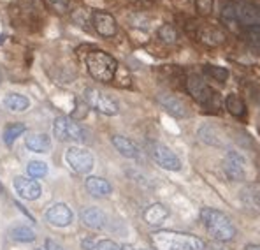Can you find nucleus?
I'll return each instance as SVG.
<instances>
[{
  "mask_svg": "<svg viewBox=\"0 0 260 250\" xmlns=\"http://www.w3.org/2000/svg\"><path fill=\"white\" fill-rule=\"evenodd\" d=\"M201 220L209 236H211L213 240L220 241V243L232 241L236 238V234H238V229H236V224L232 222V218L221 210L202 208Z\"/></svg>",
  "mask_w": 260,
  "mask_h": 250,
  "instance_id": "nucleus-1",
  "label": "nucleus"
},
{
  "mask_svg": "<svg viewBox=\"0 0 260 250\" xmlns=\"http://www.w3.org/2000/svg\"><path fill=\"white\" fill-rule=\"evenodd\" d=\"M151 243L156 250H204L206 245L201 238L188 233L160 229L151 233Z\"/></svg>",
  "mask_w": 260,
  "mask_h": 250,
  "instance_id": "nucleus-2",
  "label": "nucleus"
},
{
  "mask_svg": "<svg viewBox=\"0 0 260 250\" xmlns=\"http://www.w3.org/2000/svg\"><path fill=\"white\" fill-rule=\"evenodd\" d=\"M86 69L93 79L101 83H109L114 79L118 71V62L113 55L102 51V49H93L86 53Z\"/></svg>",
  "mask_w": 260,
  "mask_h": 250,
  "instance_id": "nucleus-3",
  "label": "nucleus"
},
{
  "mask_svg": "<svg viewBox=\"0 0 260 250\" xmlns=\"http://www.w3.org/2000/svg\"><path fill=\"white\" fill-rule=\"evenodd\" d=\"M53 136L62 143H86L90 140L85 127L69 117H58L53 122Z\"/></svg>",
  "mask_w": 260,
  "mask_h": 250,
  "instance_id": "nucleus-4",
  "label": "nucleus"
},
{
  "mask_svg": "<svg viewBox=\"0 0 260 250\" xmlns=\"http://www.w3.org/2000/svg\"><path fill=\"white\" fill-rule=\"evenodd\" d=\"M186 90L202 107H220V94H216L201 76L190 74L186 78Z\"/></svg>",
  "mask_w": 260,
  "mask_h": 250,
  "instance_id": "nucleus-5",
  "label": "nucleus"
},
{
  "mask_svg": "<svg viewBox=\"0 0 260 250\" xmlns=\"http://www.w3.org/2000/svg\"><path fill=\"white\" fill-rule=\"evenodd\" d=\"M85 99H86L88 106L93 107L95 111H99V113H102V115L114 117V115L120 113V104H118L116 99L104 94V92L99 90V88H86Z\"/></svg>",
  "mask_w": 260,
  "mask_h": 250,
  "instance_id": "nucleus-6",
  "label": "nucleus"
},
{
  "mask_svg": "<svg viewBox=\"0 0 260 250\" xmlns=\"http://www.w3.org/2000/svg\"><path fill=\"white\" fill-rule=\"evenodd\" d=\"M148 152H150L151 159L162 169H167V171H179L181 169L179 157L167 145L160 143V141H151L148 145Z\"/></svg>",
  "mask_w": 260,
  "mask_h": 250,
  "instance_id": "nucleus-7",
  "label": "nucleus"
},
{
  "mask_svg": "<svg viewBox=\"0 0 260 250\" xmlns=\"http://www.w3.org/2000/svg\"><path fill=\"white\" fill-rule=\"evenodd\" d=\"M65 162L69 164V168L72 171H76L78 175H88L93 169L95 159L88 150L79 148V146H71L65 152Z\"/></svg>",
  "mask_w": 260,
  "mask_h": 250,
  "instance_id": "nucleus-8",
  "label": "nucleus"
},
{
  "mask_svg": "<svg viewBox=\"0 0 260 250\" xmlns=\"http://www.w3.org/2000/svg\"><path fill=\"white\" fill-rule=\"evenodd\" d=\"M221 168L225 176L232 182H243L246 178V159L236 150H227L221 160Z\"/></svg>",
  "mask_w": 260,
  "mask_h": 250,
  "instance_id": "nucleus-9",
  "label": "nucleus"
},
{
  "mask_svg": "<svg viewBox=\"0 0 260 250\" xmlns=\"http://www.w3.org/2000/svg\"><path fill=\"white\" fill-rule=\"evenodd\" d=\"M236 21L244 25L246 29L260 25V7L251 2H234Z\"/></svg>",
  "mask_w": 260,
  "mask_h": 250,
  "instance_id": "nucleus-10",
  "label": "nucleus"
},
{
  "mask_svg": "<svg viewBox=\"0 0 260 250\" xmlns=\"http://www.w3.org/2000/svg\"><path fill=\"white\" fill-rule=\"evenodd\" d=\"M46 220L55 228H67L74 220V211L65 203H55L46 210Z\"/></svg>",
  "mask_w": 260,
  "mask_h": 250,
  "instance_id": "nucleus-11",
  "label": "nucleus"
},
{
  "mask_svg": "<svg viewBox=\"0 0 260 250\" xmlns=\"http://www.w3.org/2000/svg\"><path fill=\"white\" fill-rule=\"evenodd\" d=\"M91 23H93L95 32H97L99 36L106 37V39L114 37L118 32L116 20H114L113 14L106 13V11H95V13L91 14Z\"/></svg>",
  "mask_w": 260,
  "mask_h": 250,
  "instance_id": "nucleus-12",
  "label": "nucleus"
},
{
  "mask_svg": "<svg viewBox=\"0 0 260 250\" xmlns=\"http://www.w3.org/2000/svg\"><path fill=\"white\" fill-rule=\"evenodd\" d=\"M158 104L174 118H186L190 117V107L186 106V102L183 101L181 97L178 95H173V94H160L156 97Z\"/></svg>",
  "mask_w": 260,
  "mask_h": 250,
  "instance_id": "nucleus-13",
  "label": "nucleus"
},
{
  "mask_svg": "<svg viewBox=\"0 0 260 250\" xmlns=\"http://www.w3.org/2000/svg\"><path fill=\"white\" fill-rule=\"evenodd\" d=\"M14 190L25 201H36V199L41 198L43 194V188H41L39 182L34 178H26V176H16L13 182Z\"/></svg>",
  "mask_w": 260,
  "mask_h": 250,
  "instance_id": "nucleus-14",
  "label": "nucleus"
},
{
  "mask_svg": "<svg viewBox=\"0 0 260 250\" xmlns=\"http://www.w3.org/2000/svg\"><path fill=\"white\" fill-rule=\"evenodd\" d=\"M197 136L202 143L215 146V148H225L227 146V136H225L220 127L213 124H202L197 130Z\"/></svg>",
  "mask_w": 260,
  "mask_h": 250,
  "instance_id": "nucleus-15",
  "label": "nucleus"
},
{
  "mask_svg": "<svg viewBox=\"0 0 260 250\" xmlns=\"http://www.w3.org/2000/svg\"><path fill=\"white\" fill-rule=\"evenodd\" d=\"M197 37L202 44L209 46V48H218V46H221L227 41L225 30L216 25H202L201 29L197 30Z\"/></svg>",
  "mask_w": 260,
  "mask_h": 250,
  "instance_id": "nucleus-16",
  "label": "nucleus"
},
{
  "mask_svg": "<svg viewBox=\"0 0 260 250\" xmlns=\"http://www.w3.org/2000/svg\"><path fill=\"white\" fill-rule=\"evenodd\" d=\"M81 222L93 231H102L108 226V215L97 206H88L81 211Z\"/></svg>",
  "mask_w": 260,
  "mask_h": 250,
  "instance_id": "nucleus-17",
  "label": "nucleus"
},
{
  "mask_svg": "<svg viewBox=\"0 0 260 250\" xmlns=\"http://www.w3.org/2000/svg\"><path fill=\"white\" fill-rule=\"evenodd\" d=\"M13 9H14L13 11V20L16 18V21H21V23H25V25L39 21V16H37V7L34 6V2H30V0L18 2Z\"/></svg>",
  "mask_w": 260,
  "mask_h": 250,
  "instance_id": "nucleus-18",
  "label": "nucleus"
},
{
  "mask_svg": "<svg viewBox=\"0 0 260 250\" xmlns=\"http://www.w3.org/2000/svg\"><path fill=\"white\" fill-rule=\"evenodd\" d=\"M169 215H171V211L166 205H162V203H153V205H150L144 210L143 218L148 226H155L156 228V226H162L164 222L169 218Z\"/></svg>",
  "mask_w": 260,
  "mask_h": 250,
  "instance_id": "nucleus-19",
  "label": "nucleus"
},
{
  "mask_svg": "<svg viewBox=\"0 0 260 250\" xmlns=\"http://www.w3.org/2000/svg\"><path fill=\"white\" fill-rule=\"evenodd\" d=\"M111 143L118 150V153H121V155L127 157V159H139L141 157V148L134 143L132 140H128L127 136L114 134V136L111 137Z\"/></svg>",
  "mask_w": 260,
  "mask_h": 250,
  "instance_id": "nucleus-20",
  "label": "nucleus"
},
{
  "mask_svg": "<svg viewBox=\"0 0 260 250\" xmlns=\"http://www.w3.org/2000/svg\"><path fill=\"white\" fill-rule=\"evenodd\" d=\"M241 203L244 208L260 213V183H248L241 190Z\"/></svg>",
  "mask_w": 260,
  "mask_h": 250,
  "instance_id": "nucleus-21",
  "label": "nucleus"
},
{
  "mask_svg": "<svg viewBox=\"0 0 260 250\" xmlns=\"http://www.w3.org/2000/svg\"><path fill=\"white\" fill-rule=\"evenodd\" d=\"M85 187L93 198H108L113 192V185L106 178H101V176H88Z\"/></svg>",
  "mask_w": 260,
  "mask_h": 250,
  "instance_id": "nucleus-22",
  "label": "nucleus"
},
{
  "mask_svg": "<svg viewBox=\"0 0 260 250\" xmlns=\"http://www.w3.org/2000/svg\"><path fill=\"white\" fill-rule=\"evenodd\" d=\"M25 145L30 152L48 153L51 150V137L44 132H32L25 137Z\"/></svg>",
  "mask_w": 260,
  "mask_h": 250,
  "instance_id": "nucleus-23",
  "label": "nucleus"
},
{
  "mask_svg": "<svg viewBox=\"0 0 260 250\" xmlns=\"http://www.w3.org/2000/svg\"><path fill=\"white\" fill-rule=\"evenodd\" d=\"M83 250H121V245L109 238H93L88 236L81 240Z\"/></svg>",
  "mask_w": 260,
  "mask_h": 250,
  "instance_id": "nucleus-24",
  "label": "nucleus"
},
{
  "mask_svg": "<svg viewBox=\"0 0 260 250\" xmlns=\"http://www.w3.org/2000/svg\"><path fill=\"white\" fill-rule=\"evenodd\" d=\"M4 106L13 113H23L30 107V99L21 94H7L4 97Z\"/></svg>",
  "mask_w": 260,
  "mask_h": 250,
  "instance_id": "nucleus-25",
  "label": "nucleus"
},
{
  "mask_svg": "<svg viewBox=\"0 0 260 250\" xmlns=\"http://www.w3.org/2000/svg\"><path fill=\"white\" fill-rule=\"evenodd\" d=\"M225 107H227V111L232 117H236V118L246 117V104H244V101L239 95H236V94L227 95V99H225Z\"/></svg>",
  "mask_w": 260,
  "mask_h": 250,
  "instance_id": "nucleus-26",
  "label": "nucleus"
},
{
  "mask_svg": "<svg viewBox=\"0 0 260 250\" xmlns=\"http://www.w3.org/2000/svg\"><path fill=\"white\" fill-rule=\"evenodd\" d=\"M202 72H204L206 78L215 79L218 83H225L229 79V71L225 67H220V65L206 64L204 67H202Z\"/></svg>",
  "mask_w": 260,
  "mask_h": 250,
  "instance_id": "nucleus-27",
  "label": "nucleus"
},
{
  "mask_svg": "<svg viewBox=\"0 0 260 250\" xmlns=\"http://www.w3.org/2000/svg\"><path fill=\"white\" fill-rule=\"evenodd\" d=\"M26 132V125L25 124H11L6 127V130H4V143L7 146H11L14 143V141L18 140L20 136Z\"/></svg>",
  "mask_w": 260,
  "mask_h": 250,
  "instance_id": "nucleus-28",
  "label": "nucleus"
},
{
  "mask_svg": "<svg viewBox=\"0 0 260 250\" xmlns=\"http://www.w3.org/2000/svg\"><path fill=\"white\" fill-rule=\"evenodd\" d=\"M11 236H13L14 241H21V243H28V241L36 240V231L26 228V226H16L11 231Z\"/></svg>",
  "mask_w": 260,
  "mask_h": 250,
  "instance_id": "nucleus-29",
  "label": "nucleus"
},
{
  "mask_svg": "<svg viewBox=\"0 0 260 250\" xmlns=\"http://www.w3.org/2000/svg\"><path fill=\"white\" fill-rule=\"evenodd\" d=\"M26 173H28L30 178L37 180V178H44L48 175V164L43 160H30L26 164Z\"/></svg>",
  "mask_w": 260,
  "mask_h": 250,
  "instance_id": "nucleus-30",
  "label": "nucleus"
},
{
  "mask_svg": "<svg viewBox=\"0 0 260 250\" xmlns=\"http://www.w3.org/2000/svg\"><path fill=\"white\" fill-rule=\"evenodd\" d=\"M158 37H160V41L166 42V44H174V42L178 41V30H176L171 23H166V25H162L158 29Z\"/></svg>",
  "mask_w": 260,
  "mask_h": 250,
  "instance_id": "nucleus-31",
  "label": "nucleus"
},
{
  "mask_svg": "<svg viewBox=\"0 0 260 250\" xmlns=\"http://www.w3.org/2000/svg\"><path fill=\"white\" fill-rule=\"evenodd\" d=\"M215 9V0H195V11L201 16H211Z\"/></svg>",
  "mask_w": 260,
  "mask_h": 250,
  "instance_id": "nucleus-32",
  "label": "nucleus"
},
{
  "mask_svg": "<svg viewBox=\"0 0 260 250\" xmlns=\"http://www.w3.org/2000/svg\"><path fill=\"white\" fill-rule=\"evenodd\" d=\"M246 39L251 44V48L257 49V51L260 53V25L246 29Z\"/></svg>",
  "mask_w": 260,
  "mask_h": 250,
  "instance_id": "nucleus-33",
  "label": "nucleus"
},
{
  "mask_svg": "<svg viewBox=\"0 0 260 250\" xmlns=\"http://www.w3.org/2000/svg\"><path fill=\"white\" fill-rule=\"evenodd\" d=\"M46 4L60 14L67 13V9H69V0H46Z\"/></svg>",
  "mask_w": 260,
  "mask_h": 250,
  "instance_id": "nucleus-34",
  "label": "nucleus"
},
{
  "mask_svg": "<svg viewBox=\"0 0 260 250\" xmlns=\"http://www.w3.org/2000/svg\"><path fill=\"white\" fill-rule=\"evenodd\" d=\"M221 20L223 21H236V13H234V4H227L221 9Z\"/></svg>",
  "mask_w": 260,
  "mask_h": 250,
  "instance_id": "nucleus-35",
  "label": "nucleus"
},
{
  "mask_svg": "<svg viewBox=\"0 0 260 250\" xmlns=\"http://www.w3.org/2000/svg\"><path fill=\"white\" fill-rule=\"evenodd\" d=\"M46 250H65V248L60 243H56L55 240H46Z\"/></svg>",
  "mask_w": 260,
  "mask_h": 250,
  "instance_id": "nucleus-36",
  "label": "nucleus"
},
{
  "mask_svg": "<svg viewBox=\"0 0 260 250\" xmlns=\"http://www.w3.org/2000/svg\"><path fill=\"white\" fill-rule=\"evenodd\" d=\"M244 250H260V245H246Z\"/></svg>",
  "mask_w": 260,
  "mask_h": 250,
  "instance_id": "nucleus-37",
  "label": "nucleus"
},
{
  "mask_svg": "<svg viewBox=\"0 0 260 250\" xmlns=\"http://www.w3.org/2000/svg\"><path fill=\"white\" fill-rule=\"evenodd\" d=\"M204 250H227V248H223V247H218V245H211V247H206Z\"/></svg>",
  "mask_w": 260,
  "mask_h": 250,
  "instance_id": "nucleus-38",
  "label": "nucleus"
},
{
  "mask_svg": "<svg viewBox=\"0 0 260 250\" xmlns=\"http://www.w3.org/2000/svg\"><path fill=\"white\" fill-rule=\"evenodd\" d=\"M0 81H2V72H0Z\"/></svg>",
  "mask_w": 260,
  "mask_h": 250,
  "instance_id": "nucleus-39",
  "label": "nucleus"
}]
</instances>
